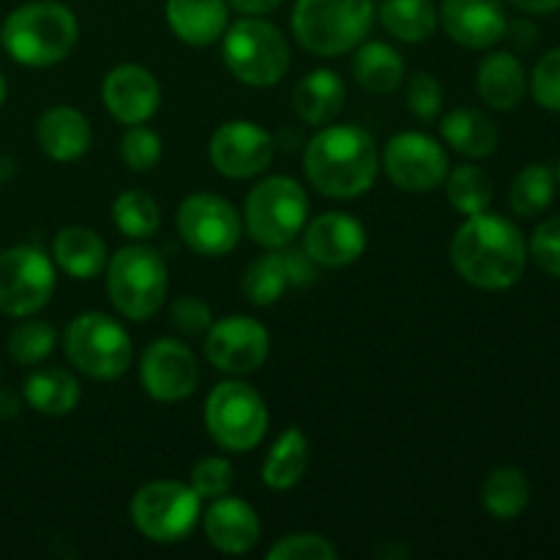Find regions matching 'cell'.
Wrapping results in <instances>:
<instances>
[{"instance_id": "cell-1", "label": "cell", "mask_w": 560, "mask_h": 560, "mask_svg": "<svg viewBox=\"0 0 560 560\" xmlns=\"http://www.w3.org/2000/svg\"><path fill=\"white\" fill-rule=\"evenodd\" d=\"M528 244L517 224L498 213H474L452 238V266L479 290H509L523 279Z\"/></svg>"}, {"instance_id": "cell-2", "label": "cell", "mask_w": 560, "mask_h": 560, "mask_svg": "<svg viewBox=\"0 0 560 560\" xmlns=\"http://www.w3.org/2000/svg\"><path fill=\"white\" fill-rule=\"evenodd\" d=\"M310 184L331 200H353L372 189L381 170L375 137L355 124H326L304 151Z\"/></svg>"}, {"instance_id": "cell-3", "label": "cell", "mask_w": 560, "mask_h": 560, "mask_svg": "<svg viewBox=\"0 0 560 560\" xmlns=\"http://www.w3.org/2000/svg\"><path fill=\"white\" fill-rule=\"evenodd\" d=\"M80 38L74 11L58 0H33L5 16L0 44L11 60L27 69H47L71 55Z\"/></svg>"}, {"instance_id": "cell-4", "label": "cell", "mask_w": 560, "mask_h": 560, "mask_svg": "<svg viewBox=\"0 0 560 560\" xmlns=\"http://www.w3.org/2000/svg\"><path fill=\"white\" fill-rule=\"evenodd\" d=\"M372 0H295L290 27L301 47L317 58H337L359 47L372 31Z\"/></svg>"}, {"instance_id": "cell-5", "label": "cell", "mask_w": 560, "mask_h": 560, "mask_svg": "<svg viewBox=\"0 0 560 560\" xmlns=\"http://www.w3.org/2000/svg\"><path fill=\"white\" fill-rule=\"evenodd\" d=\"M222 58L230 74L249 88H273L290 69L288 38L262 16H244L228 25Z\"/></svg>"}, {"instance_id": "cell-6", "label": "cell", "mask_w": 560, "mask_h": 560, "mask_svg": "<svg viewBox=\"0 0 560 560\" xmlns=\"http://www.w3.org/2000/svg\"><path fill=\"white\" fill-rule=\"evenodd\" d=\"M107 293L126 320H148L167 299V262L151 246H124L107 260Z\"/></svg>"}, {"instance_id": "cell-7", "label": "cell", "mask_w": 560, "mask_h": 560, "mask_svg": "<svg viewBox=\"0 0 560 560\" xmlns=\"http://www.w3.org/2000/svg\"><path fill=\"white\" fill-rule=\"evenodd\" d=\"M310 217V197L288 175H271L246 195L244 233L262 249H282L295 241Z\"/></svg>"}, {"instance_id": "cell-8", "label": "cell", "mask_w": 560, "mask_h": 560, "mask_svg": "<svg viewBox=\"0 0 560 560\" xmlns=\"http://www.w3.org/2000/svg\"><path fill=\"white\" fill-rule=\"evenodd\" d=\"M66 359L91 381H118L131 364V337L115 317L85 312L66 326Z\"/></svg>"}, {"instance_id": "cell-9", "label": "cell", "mask_w": 560, "mask_h": 560, "mask_svg": "<svg viewBox=\"0 0 560 560\" xmlns=\"http://www.w3.org/2000/svg\"><path fill=\"white\" fill-rule=\"evenodd\" d=\"M206 430L224 452H252L268 430L266 399L244 381L217 383L206 399Z\"/></svg>"}, {"instance_id": "cell-10", "label": "cell", "mask_w": 560, "mask_h": 560, "mask_svg": "<svg viewBox=\"0 0 560 560\" xmlns=\"http://www.w3.org/2000/svg\"><path fill=\"white\" fill-rule=\"evenodd\" d=\"M202 517V498L184 481H148L131 498V523L156 545H178Z\"/></svg>"}, {"instance_id": "cell-11", "label": "cell", "mask_w": 560, "mask_h": 560, "mask_svg": "<svg viewBox=\"0 0 560 560\" xmlns=\"http://www.w3.org/2000/svg\"><path fill=\"white\" fill-rule=\"evenodd\" d=\"M55 293V262L38 246H9L0 252V312L33 317Z\"/></svg>"}, {"instance_id": "cell-12", "label": "cell", "mask_w": 560, "mask_h": 560, "mask_svg": "<svg viewBox=\"0 0 560 560\" xmlns=\"http://www.w3.org/2000/svg\"><path fill=\"white\" fill-rule=\"evenodd\" d=\"M175 228L184 244L200 257L230 255L244 233V222L233 202L211 191L186 197L175 213Z\"/></svg>"}, {"instance_id": "cell-13", "label": "cell", "mask_w": 560, "mask_h": 560, "mask_svg": "<svg viewBox=\"0 0 560 560\" xmlns=\"http://www.w3.org/2000/svg\"><path fill=\"white\" fill-rule=\"evenodd\" d=\"M381 164L388 180L410 195H427V191L438 189L448 175L446 148L424 131L394 135L383 151Z\"/></svg>"}, {"instance_id": "cell-14", "label": "cell", "mask_w": 560, "mask_h": 560, "mask_svg": "<svg viewBox=\"0 0 560 560\" xmlns=\"http://www.w3.org/2000/svg\"><path fill=\"white\" fill-rule=\"evenodd\" d=\"M202 350H206L208 364L217 366L219 372L249 375V372H257L266 364L271 337H268L266 326L255 317L230 315L211 323Z\"/></svg>"}, {"instance_id": "cell-15", "label": "cell", "mask_w": 560, "mask_h": 560, "mask_svg": "<svg viewBox=\"0 0 560 560\" xmlns=\"http://www.w3.org/2000/svg\"><path fill=\"white\" fill-rule=\"evenodd\" d=\"M277 156V142L252 120H228L213 131L208 159L219 175L230 180H249L266 173Z\"/></svg>"}, {"instance_id": "cell-16", "label": "cell", "mask_w": 560, "mask_h": 560, "mask_svg": "<svg viewBox=\"0 0 560 560\" xmlns=\"http://www.w3.org/2000/svg\"><path fill=\"white\" fill-rule=\"evenodd\" d=\"M200 381V366L189 345L162 337L140 359V386L156 402H184Z\"/></svg>"}, {"instance_id": "cell-17", "label": "cell", "mask_w": 560, "mask_h": 560, "mask_svg": "<svg viewBox=\"0 0 560 560\" xmlns=\"http://www.w3.org/2000/svg\"><path fill=\"white\" fill-rule=\"evenodd\" d=\"M102 102L118 124H145L162 104V88L145 66L120 63L104 77Z\"/></svg>"}, {"instance_id": "cell-18", "label": "cell", "mask_w": 560, "mask_h": 560, "mask_svg": "<svg viewBox=\"0 0 560 560\" xmlns=\"http://www.w3.org/2000/svg\"><path fill=\"white\" fill-rule=\"evenodd\" d=\"M438 22L446 36L468 49H490L506 36L503 0H441Z\"/></svg>"}, {"instance_id": "cell-19", "label": "cell", "mask_w": 560, "mask_h": 560, "mask_svg": "<svg viewBox=\"0 0 560 560\" xmlns=\"http://www.w3.org/2000/svg\"><path fill=\"white\" fill-rule=\"evenodd\" d=\"M366 249V230L355 217L326 211L304 224V252L326 268H345Z\"/></svg>"}, {"instance_id": "cell-20", "label": "cell", "mask_w": 560, "mask_h": 560, "mask_svg": "<svg viewBox=\"0 0 560 560\" xmlns=\"http://www.w3.org/2000/svg\"><path fill=\"white\" fill-rule=\"evenodd\" d=\"M202 530L208 545L224 556H246L255 550L262 534L255 509L230 492L211 501L208 512L202 514Z\"/></svg>"}, {"instance_id": "cell-21", "label": "cell", "mask_w": 560, "mask_h": 560, "mask_svg": "<svg viewBox=\"0 0 560 560\" xmlns=\"http://www.w3.org/2000/svg\"><path fill=\"white\" fill-rule=\"evenodd\" d=\"M228 0H167L164 16L175 36L189 47H211L230 25Z\"/></svg>"}, {"instance_id": "cell-22", "label": "cell", "mask_w": 560, "mask_h": 560, "mask_svg": "<svg viewBox=\"0 0 560 560\" xmlns=\"http://www.w3.org/2000/svg\"><path fill=\"white\" fill-rule=\"evenodd\" d=\"M36 140L52 162H77L91 151L93 131L80 109L58 104L38 118Z\"/></svg>"}, {"instance_id": "cell-23", "label": "cell", "mask_w": 560, "mask_h": 560, "mask_svg": "<svg viewBox=\"0 0 560 560\" xmlns=\"http://www.w3.org/2000/svg\"><path fill=\"white\" fill-rule=\"evenodd\" d=\"M476 91H479L481 102L492 109H509L520 107L528 91V77H525L523 63L517 55L512 52H490L476 69Z\"/></svg>"}, {"instance_id": "cell-24", "label": "cell", "mask_w": 560, "mask_h": 560, "mask_svg": "<svg viewBox=\"0 0 560 560\" xmlns=\"http://www.w3.org/2000/svg\"><path fill=\"white\" fill-rule=\"evenodd\" d=\"M348 98L342 77L331 69H315L293 88V109L306 126H326L339 118Z\"/></svg>"}, {"instance_id": "cell-25", "label": "cell", "mask_w": 560, "mask_h": 560, "mask_svg": "<svg viewBox=\"0 0 560 560\" xmlns=\"http://www.w3.org/2000/svg\"><path fill=\"white\" fill-rule=\"evenodd\" d=\"M107 244L91 228L71 224V228H63L55 235L52 262L60 271L69 273L71 279H80V282L96 279L107 268Z\"/></svg>"}, {"instance_id": "cell-26", "label": "cell", "mask_w": 560, "mask_h": 560, "mask_svg": "<svg viewBox=\"0 0 560 560\" xmlns=\"http://www.w3.org/2000/svg\"><path fill=\"white\" fill-rule=\"evenodd\" d=\"M441 135L448 148L468 159H487L498 148V126L490 115L474 107H457L443 115Z\"/></svg>"}, {"instance_id": "cell-27", "label": "cell", "mask_w": 560, "mask_h": 560, "mask_svg": "<svg viewBox=\"0 0 560 560\" xmlns=\"http://www.w3.org/2000/svg\"><path fill=\"white\" fill-rule=\"evenodd\" d=\"M80 381L60 366H42L31 372L22 386V397L36 413L69 416L80 402Z\"/></svg>"}, {"instance_id": "cell-28", "label": "cell", "mask_w": 560, "mask_h": 560, "mask_svg": "<svg viewBox=\"0 0 560 560\" xmlns=\"http://www.w3.org/2000/svg\"><path fill=\"white\" fill-rule=\"evenodd\" d=\"M306 465H310V441L299 427H288L262 459V485L273 492L293 490L304 479Z\"/></svg>"}, {"instance_id": "cell-29", "label": "cell", "mask_w": 560, "mask_h": 560, "mask_svg": "<svg viewBox=\"0 0 560 560\" xmlns=\"http://www.w3.org/2000/svg\"><path fill=\"white\" fill-rule=\"evenodd\" d=\"M353 77L364 91L386 96L394 93L405 80V60L392 44L361 42L353 58Z\"/></svg>"}, {"instance_id": "cell-30", "label": "cell", "mask_w": 560, "mask_h": 560, "mask_svg": "<svg viewBox=\"0 0 560 560\" xmlns=\"http://www.w3.org/2000/svg\"><path fill=\"white\" fill-rule=\"evenodd\" d=\"M375 14L383 27L405 44L427 42L438 27V5L432 0H383Z\"/></svg>"}, {"instance_id": "cell-31", "label": "cell", "mask_w": 560, "mask_h": 560, "mask_svg": "<svg viewBox=\"0 0 560 560\" xmlns=\"http://www.w3.org/2000/svg\"><path fill=\"white\" fill-rule=\"evenodd\" d=\"M481 503L495 520H514L530 503V481L514 465H501L490 470L481 487Z\"/></svg>"}, {"instance_id": "cell-32", "label": "cell", "mask_w": 560, "mask_h": 560, "mask_svg": "<svg viewBox=\"0 0 560 560\" xmlns=\"http://www.w3.org/2000/svg\"><path fill=\"white\" fill-rule=\"evenodd\" d=\"M113 222L120 235L131 241H145L162 228L159 202L142 189H126L113 202Z\"/></svg>"}, {"instance_id": "cell-33", "label": "cell", "mask_w": 560, "mask_h": 560, "mask_svg": "<svg viewBox=\"0 0 560 560\" xmlns=\"http://www.w3.org/2000/svg\"><path fill=\"white\" fill-rule=\"evenodd\" d=\"M244 295L249 304L255 306H271L277 304L290 288L288 268H284L282 249H268L257 260H252L244 271Z\"/></svg>"}, {"instance_id": "cell-34", "label": "cell", "mask_w": 560, "mask_h": 560, "mask_svg": "<svg viewBox=\"0 0 560 560\" xmlns=\"http://www.w3.org/2000/svg\"><path fill=\"white\" fill-rule=\"evenodd\" d=\"M552 195H556V175H552L547 164L534 162L514 175L512 189H509V202H512V211L517 217L530 219L550 208Z\"/></svg>"}, {"instance_id": "cell-35", "label": "cell", "mask_w": 560, "mask_h": 560, "mask_svg": "<svg viewBox=\"0 0 560 560\" xmlns=\"http://www.w3.org/2000/svg\"><path fill=\"white\" fill-rule=\"evenodd\" d=\"M443 186H446V197L454 211L465 213V217L487 211L492 202V178L476 164H459V167L448 170Z\"/></svg>"}, {"instance_id": "cell-36", "label": "cell", "mask_w": 560, "mask_h": 560, "mask_svg": "<svg viewBox=\"0 0 560 560\" xmlns=\"http://www.w3.org/2000/svg\"><path fill=\"white\" fill-rule=\"evenodd\" d=\"M58 334L44 320H25L9 334V355L22 366H38L55 350Z\"/></svg>"}, {"instance_id": "cell-37", "label": "cell", "mask_w": 560, "mask_h": 560, "mask_svg": "<svg viewBox=\"0 0 560 560\" xmlns=\"http://www.w3.org/2000/svg\"><path fill=\"white\" fill-rule=\"evenodd\" d=\"M120 159L135 173H151L162 162V137L142 124L129 126L120 137Z\"/></svg>"}, {"instance_id": "cell-38", "label": "cell", "mask_w": 560, "mask_h": 560, "mask_svg": "<svg viewBox=\"0 0 560 560\" xmlns=\"http://www.w3.org/2000/svg\"><path fill=\"white\" fill-rule=\"evenodd\" d=\"M268 560H337L339 552L320 534H288L266 552Z\"/></svg>"}, {"instance_id": "cell-39", "label": "cell", "mask_w": 560, "mask_h": 560, "mask_svg": "<svg viewBox=\"0 0 560 560\" xmlns=\"http://www.w3.org/2000/svg\"><path fill=\"white\" fill-rule=\"evenodd\" d=\"M191 490L202 498V501H217V498L228 495L235 485L233 465L224 457H206L191 468L189 479Z\"/></svg>"}, {"instance_id": "cell-40", "label": "cell", "mask_w": 560, "mask_h": 560, "mask_svg": "<svg viewBox=\"0 0 560 560\" xmlns=\"http://www.w3.org/2000/svg\"><path fill=\"white\" fill-rule=\"evenodd\" d=\"M530 93L539 107L560 113V47L541 55L530 74Z\"/></svg>"}, {"instance_id": "cell-41", "label": "cell", "mask_w": 560, "mask_h": 560, "mask_svg": "<svg viewBox=\"0 0 560 560\" xmlns=\"http://www.w3.org/2000/svg\"><path fill=\"white\" fill-rule=\"evenodd\" d=\"M405 102L419 120H435L443 109V88L438 77L430 71H419V74L410 77Z\"/></svg>"}, {"instance_id": "cell-42", "label": "cell", "mask_w": 560, "mask_h": 560, "mask_svg": "<svg viewBox=\"0 0 560 560\" xmlns=\"http://www.w3.org/2000/svg\"><path fill=\"white\" fill-rule=\"evenodd\" d=\"M530 260L550 277L560 279V217H550L534 230Z\"/></svg>"}, {"instance_id": "cell-43", "label": "cell", "mask_w": 560, "mask_h": 560, "mask_svg": "<svg viewBox=\"0 0 560 560\" xmlns=\"http://www.w3.org/2000/svg\"><path fill=\"white\" fill-rule=\"evenodd\" d=\"M170 320L184 337H200L211 328L213 317L206 301L197 299V295H180L170 304Z\"/></svg>"}, {"instance_id": "cell-44", "label": "cell", "mask_w": 560, "mask_h": 560, "mask_svg": "<svg viewBox=\"0 0 560 560\" xmlns=\"http://www.w3.org/2000/svg\"><path fill=\"white\" fill-rule=\"evenodd\" d=\"M282 257H284V268H288V279L290 284L301 288V284H312L317 277V262L312 260L306 252L301 249H288L282 246Z\"/></svg>"}, {"instance_id": "cell-45", "label": "cell", "mask_w": 560, "mask_h": 560, "mask_svg": "<svg viewBox=\"0 0 560 560\" xmlns=\"http://www.w3.org/2000/svg\"><path fill=\"white\" fill-rule=\"evenodd\" d=\"M230 9L241 11L246 16H262V14H271L282 5V0H228Z\"/></svg>"}, {"instance_id": "cell-46", "label": "cell", "mask_w": 560, "mask_h": 560, "mask_svg": "<svg viewBox=\"0 0 560 560\" xmlns=\"http://www.w3.org/2000/svg\"><path fill=\"white\" fill-rule=\"evenodd\" d=\"M506 33L514 47L520 49H530L536 44V27L530 22H512V25H506Z\"/></svg>"}, {"instance_id": "cell-47", "label": "cell", "mask_w": 560, "mask_h": 560, "mask_svg": "<svg viewBox=\"0 0 560 560\" xmlns=\"http://www.w3.org/2000/svg\"><path fill=\"white\" fill-rule=\"evenodd\" d=\"M509 3L525 14H552L560 9V0H509Z\"/></svg>"}, {"instance_id": "cell-48", "label": "cell", "mask_w": 560, "mask_h": 560, "mask_svg": "<svg viewBox=\"0 0 560 560\" xmlns=\"http://www.w3.org/2000/svg\"><path fill=\"white\" fill-rule=\"evenodd\" d=\"M16 410H20V402L11 392H0V419H14Z\"/></svg>"}, {"instance_id": "cell-49", "label": "cell", "mask_w": 560, "mask_h": 560, "mask_svg": "<svg viewBox=\"0 0 560 560\" xmlns=\"http://www.w3.org/2000/svg\"><path fill=\"white\" fill-rule=\"evenodd\" d=\"M14 175H16V162L11 156H5V153H0V186L9 184Z\"/></svg>"}, {"instance_id": "cell-50", "label": "cell", "mask_w": 560, "mask_h": 560, "mask_svg": "<svg viewBox=\"0 0 560 560\" xmlns=\"http://www.w3.org/2000/svg\"><path fill=\"white\" fill-rule=\"evenodd\" d=\"M377 556H381V558H408L410 550H394V547H381V550H377Z\"/></svg>"}, {"instance_id": "cell-51", "label": "cell", "mask_w": 560, "mask_h": 560, "mask_svg": "<svg viewBox=\"0 0 560 560\" xmlns=\"http://www.w3.org/2000/svg\"><path fill=\"white\" fill-rule=\"evenodd\" d=\"M5 96H9V85H5V77L0 74V107H3Z\"/></svg>"}, {"instance_id": "cell-52", "label": "cell", "mask_w": 560, "mask_h": 560, "mask_svg": "<svg viewBox=\"0 0 560 560\" xmlns=\"http://www.w3.org/2000/svg\"><path fill=\"white\" fill-rule=\"evenodd\" d=\"M556 180L560 184V164H558V173H556Z\"/></svg>"}]
</instances>
